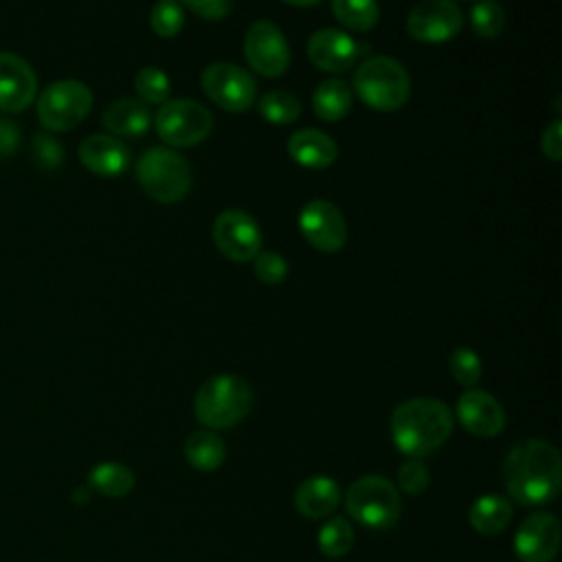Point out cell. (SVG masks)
Here are the masks:
<instances>
[{
	"mask_svg": "<svg viewBox=\"0 0 562 562\" xmlns=\"http://www.w3.org/2000/svg\"><path fill=\"white\" fill-rule=\"evenodd\" d=\"M299 231L321 252H338L347 244V222L340 209L323 198L310 200L299 213Z\"/></svg>",
	"mask_w": 562,
	"mask_h": 562,
	"instance_id": "cell-13",
	"label": "cell"
},
{
	"mask_svg": "<svg viewBox=\"0 0 562 562\" xmlns=\"http://www.w3.org/2000/svg\"><path fill=\"white\" fill-rule=\"evenodd\" d=\"M151 31L160 37H173L184 26V11L178 0H158L149 13Z\"/></svg>",
	"mask_w": 562,
	"mask_h": 562,
	"instance_id": "cell-31",
	"label": "cell"
},
{
	"mask_svg": "<svg viewBox=\"0 0 562 562\" xmlns=\"http://www.w3.org/2000/svg\"><path fill=\"white\" fill-rule=\"evenodd\" d=\"M318 549L327 558H340L353 547V529L345 518L327 520L318 531Z\"/></svg>",
	"mask_w": 562,
	"mask_h": 562,
	"instance_id": "cell-29",
	"label": "cell"
},
{
	"mask_svg": "<svg viewBox=\"0 0 562 562\" xmlns=\"http://www.w3.org/2000/svg\"><path fill=\"white\" fill-rule=\"evenodd\" d=\"M428 468L419 461V459H408L400 465L397 470V481H400V487L406 492V494H422L428 485Z\"/></svg>",
	"mask_w": 562,
	"mask_h": 562,
	"instance_id": "cell-34",
	"label": "cell"
},
{
	"mask_svg": "<svg viewBox=\"0 0 562 562\" xmlns=\"http://www.w3.org/2000/svg\"><path fill=\"white\" fill-rule=\"evenodd\" d=\"M512 520V505L505 496L485 494L470 507V525L483 536L503 531Z\"/></svg>",
	"mask_w": 562,
	"mask_h": 562,
	"instance_id": "cell-24",
	"label": "cell"
},
{
	"mask_svg": "<svg viewBox=\"0 0 562 562\" xmlns=\"http://www.w3.org/2000/svg\"><path fill=\"white\" fill-rule=\"evenodd\" d=\"M72 501L79 503V505H86V503L90 501V487H88V485L75 487V490H72Z\"/></svg>",
	"mask_w": 562,
	"mask_h": 562,
	"instance_id": "cell-39",
	"label": "cell"
},
{
	"mask_svg": "<svg viewBox=\"0 0 562 562\" xmlns=\"http://www.w3.org/2000/svg\"><path fill=\"white\" fill-rule=\"evenodd\" d=\"M516 555L522 562H551L560 549V522L549 512H533L516 531Z\"/></svg>",
	"mask_w": 562,
	"mask_h": 562,
	"instance_id": "cell-14",
	"label": "cell"
},
{
	"mask_svg": "<svg viewBox=\"0 0 562 562\" xmlns=\"http://www.w3.org/2000/svg\"><path fill=\"white\" fill-rule=\"evenodd\" d=\"M457 417L461 426L476 437H496L505 428V411L501 402L481 389H468L459 397Z\"/></svg>",
	"mask_w": 562,
	"mask_h": 562,
	"instance_id": "cell-17",
	"label": "cell"
},
{
	"mask_svg": "<svg viewBox=\"0 0 562 562\" xmlns=\"http://www.w3.org/2000/svg\"><path fill=\"white\" fill-rule=\"evenodd\" d=\"M257 108L261 119L274 125H288L301 116V101L288 90H268L259 97Z\"/></svg>",
	"mask_w": 562,
	"mask_h": 562,
	"instance_id": "cell-27",
	"label": "cell"
},
{
	"mask_svg": "<svg viewBox=\"0 0 562 562\" xmlns=\"http://www.w3.org/2000/svg\"><path fill=\"white\" fill-rule=\"evenodd\" d=\"M92 90L79 79H59L37 97V119L48 132L77 127L92 110Z\"/></svg>",
	"mask_w": 562,
	"mask_h": 562,
	"instance_id": "cell-8",
	"label": "cell"
},
{
	"mask_svg": "<svg viewBox=\"0 0 562 562\" xmlns=\"http://www.w3.org/2000/svg\"><path fill=\"white\" fill-rule=\"evenodd\" d=\"M252 268L257 279L266 285H279L288 277V261L274 250H261L252 259Z\"/></svg>",
	"mask_w": 562,
	"mask_h": 562,
	"instance_id": "cell-33",
	"label": "cell"
},
{
	"mask_svg": "<svg viewBox=\"0 0 562 562\" xmlns=\"http://www.w3.org/2000/svg\"><path fill=\"white\" fill-rule=\"evenodd\" d=\"M481 371H483L481 358H479V353L474 349L457 347L452 351V356H450V373H452V378L459 384H463L468 389H474L479 378H481Z\"/></svg>",
	"mask_w": 562,
	"mask_h": 562,
	"instance_id": "cell-32",
	"label": "cell"
},
{
	"mask_svg": "<svg viewBox=\"0 0 562 562\" xmlns=\"http://www.w3.org/2000/svg\"><path fill=\"white\" fill-rule=\"evenodd\" d=\"M136 479H134V472L123 465V463H116V461H105V463H99L90 470L88 474V487L103 494V496H125L132 492Z\"/></svg>",
	"mask_w": 562,
	"mask_h": 562,
	"instance_id": "cell-25",
	"label": "cell"
},
{
	"mask_svg": "<svg viewBox=\"0 0 562 562\" xmlns=\"http://www.w3.org/2000/svg\"><path fill=\"white\" fill-rule=\"evenodd\" d=\"M540 149L549 160H560L562 158V123L555 119L551 125L544 127L540 136Z\"/></svg>",
	"mask_w": 562,
	"mask_h": 562,
	"instance_id": "cell-37",
	"label": "cell"
},
{
	"mask_svg": "<svg viewBox=\"0 0 562 562\" xmlns=\"http://www.w3.org/2000/svg\"><path fill=\"white\" fill-rule=\"evenodd\" d=\"M452 432L450 408L435 397H411L391 415V435L397 450L411 459L435 452Z\"/></svg>",
	"mask_w": 562,
	"mask_h": 562,
	"instance_id": "cell-2",
	"label": "cell"
},
{
	"mask_svg": "<svg viewBox=\"0 0 562 562\" xmlns=\"http://www.w3.org/2000/svg\"><path fill=\"white\" fill-rule=\"evenodd\" d=\"M81 165L97 176H119L130 165V149L112 134H90L79 145Z\"/></svg>",
	"mask_w": 562,
	"mask_h": 562,
	"instance_id": "cell-18",
	"label": "cell"
},
{
	"mask_svg": "<svg viewBox=\"0 0 562 562\" xmlns=\"http://www.w3.org/2000/svg\"><path fill=\"white\" fill-rule=\"evenodd\" d=\"M252 408L250 384L233 373L209 378L193 397V413L209 430L237 426Z\"/></svg>",
	"mask_w": 562,
	"mask_h": 562,
	"instance_id": "cell-3",
	"label": "cell"
},
{
	"mask_svg": "<svg viewBox=\"0 0 562 562\" xmlns=\"http://www.w3.org/2000/svg\"><path fill=\"white\" fill-rule=\"evenodd\" d=\"M244 57L255 72L274 79L290 66V46L274 22L257 20L246 31Z\"/></svg>",
	"mask_w": 562,
	"mask_h": 562,
	"instance_id": "cell-11",
	"label": "cell"
},
{
	"mask_svg": "<svg viewBox=\"0 0 562 562\" xmlns=\"http://www.w3.org/2000/svg\"><path fill=\"white\" fill-rule=\"evenodd\" d=\"M503 483L509 496L529 507L553 501L562 483V461L544 439L518 441L505 457Z\"/></svg>",
	"mask_w": 562,
	"mask_h": 562,
	"instance_id": "cell-1",
	"label": "cell"
},
{
	"mask_svg": "<svg viewBox=\"0 0 562 562\" xmlns=\"http://www.w3.org/2000/svg\"><path fill=\"white\" fill-rule=\"evenodd\" d=\"M37 94V77L29 61L13 53H0V110L18 114L26 110Z\"/></svg>",
	"mask_w": 562,
	"mask_h": 562,
	"instance_id": "cell-16",
	"label": "cell"
},
{
	"mask_svg": "<svg viewBox=\"0 0 562 562\" xmlns=\"http://www.w3.org/2000/svg\"><path fill=\"white\" fill-rule=\"evenodd\" d=\"M338 501H340L338 483L323 474L305 479L294 492V507L305 518L329 516L336 509Z\"/></svg>",
	"mask_w": 562,
	"mask_h": 562,
	"instance_id": "cell-21",
	"label": "cell"
},
{
	"mask_svg": "<svg viewBox=\"0 0 562 562\" xmlns=\"http://www.w3.org/2000/svg\"><path fill=\"white\" fill-rule=\"evenodd\" d=\"M331 13L349 31H371L380 20L378 0H331Z\"/></svg>",
	"mask_w": 562,
	"mask_h": 562,
	"instance_id": "cell-26",
	"label": "cell"
},
{
	"mask_svg": "<svg viewBox=\"0 0 562 562\" xmlns=\"http://www.w3.org/2000/svg\"><path fill=\"white\" fill-rule=\"evenodd\" d=\"M463 26V13L452 0H422L406 15V31L422 44H443Z\"/></svg>",
	"mask_w": 562,
	"mask_h": 562,
	"instance_id": "cell-12",
	"label": "cell"
},
{
	"mask_svg": "<svg viewBox=\"0 0 562 562\" xmlns=\"http://www.w3.org/2000/svg\"><path fill=\"white\" fill-rule=\"evenodd\" d=\"M290 158L305 169H327L338 154L336 140L321 130H299L288 138Z\"/></svg>",
	"mask_w": 562,
	"mask_h": 562,
	"instance_id": "cell-19",
	"label": "cell"
},
{
	"mask_svg": "<svg viewBox=\"0 0 562 562\" xmlns=\"http://www.w3.org/2000/svg\"><path fill=\"white\" fill-rule=\"evenodd\" d=\"M283 2H288L292 7H314V4H318L323 0H283Z\"/></svg>",
	"mask_w": 562,
	"mask_h": 562,
	"instance_id": "cell-40",
	"label": "cell"
},
{
	"mask_svg": "<svg viewBox=\"0 0 562 562\" xmlns=\"http://www.w3.org/2000/svg\"><path fill=\"white\" fill-rule=\"evenodd\" d=\"M154 127L160 140L171 149L202 143L213 130L211 112L193 99H167L154 114Z\"/></svg>",
	"mask_w": 562,
	"mask_h": 562,
	"instance_id": "cell-7",
	"label": "cell"
},
{
	"mask_svg": "<svg viewBox=\"0 0 562 562\" xmlns=\"http://www.w3.org/2000/svg\"><path fill=\"white\" fill-rule=\"evenodd\" d=\"M353 92L371 110L395 112L411 97V79L395 57L375 55L356 68Z\"/></svg>",
	"mask_w": 562,
	"mask_h": 562,
	"instance_id": "cell-4",
	"label": "cell"
},
{
	"mask_svg": "<svg viewBox=\"0 0 562 562\" xmlns=\"http://www.w3.org/2000/svg\"><path fill=\"white\" fill-rule=\"evenodd\" d=\"M213 241L226 259L246 263L261 252L263 235L250 213L241 209H228L222 211L213 222Z\"/></svg>",
	"mask_w": 562,
	"mask_h": 562,
	"instance_id": "cell-10",
	"label": "cell"
},
{
	"mask_svg": "<svg viewBox=\"0 0 562 562\" xmlns=\"http://www.w3.org/2000/svg\"><path fill=\"white\" fill-rule=\"evenodd\" d=\"M33 158L42 169H55L64 160V149L53 136L37 134L33 138Z\"/></svg>",
	"mask_w": 562,
	"mask_h": 562,
	"instance_id": "cell-35",
	"label": "cell"
},
{
	"mask_svg": "<svg viewBox=\"0 0 562 562\" xmlns=\"http://www.w3.org/2000/svg\"><path fill=\"white\" fill-rule=\"evenodd\" d=\"M140 189L160 204H178L191 189V167L182 154L171 147H149L136 162Z\"/></svg>",
	"mask_w": 562,
	"mask_h": 562,
	"instance_id": "cell-5",
	"label": "cell"
},
{
	"mask_svg": "<svg viewBox=\"0 0 562 562\" xmlns=\"http://www.w3.org/2000/svg\"><path fill=\"white\" fill-rule=\"evenodd\" d=\"M180 7L193 11L204 20H222L228 11L233 0H178Z\"/></svg>",
	"mask_w": 562,
	"mask_h": 562,
	"instance_id": "cell-36",
	"label": "cell"
},
{
	"mask_svg": "<svg viewBox=\"0 0 562 562\" xmlns=\"http://www.w3.org/2000/svg\"><path fill=\"white\" fill-rule=\"evenodd\" d=\"M307 57L316 68L338 75V72L349 70L358 61L360 46L349 33L327 26V29H318L310 35Z\"/></svg>",
	"mask_w": 562,
	"mask_h": 562,
	"instance_id": "cell-15",
	"label": "cell"
},
{
	"mask_svg": "<svg viewBox=\"0 0 562 562\" xmlns=\"http://www.w3.org/2000/svg\"><path fill=\"white\" fill-rule=\"evenodd\" d=\"M351 101H353L351 86L342 79H325L323 83L316 86L312 94L314 114L321 121H329V123L345 119L347 112L351 110Z\"/></svg>",
	"mask_w": 562,
	"mask_h": 562,
	"instance_id": "cell-22",
	"label": "cell"
},
{
	"mask_svg": "<svg viewBox=\"0 0 562 562\" xmlns=\"http://www.w3.org/2000/svg\"><path fill=\"white\" fill-rule=\"evenodd\" d=\"M18 143H20L18 127L11 121L0 119V158L11 156L18 149Z\"/></svg>",
	"mask_w": 562,
	"mask_h": 562,
	"instance_id": "cell-38",
	"label": "cell"
},
{
	"mask_svg": "<svg viewBox=\"0 0 562 562\" xmlns=\"http://www.w3.org/2000/svg\"><path fill=\"white\" fill-rule=\"evenodd\" d=\"M349 516L371 529H389L397 522L402 501L397 487L378 474L360 476L345 496Z\"/></svg>",
	"mask_w": 562,
	"mask_h": 562,
	"instance_id": "cell-6",
	"label": "cell"
},
{
	"mask_svg": "<svg viewBox=\"0 0 562 562\" xmlns=\"http://www.w3.org/2000/svg\"><path fill=\"white\" fill-rule=\"evenodd\" d=\"M103 127L112 134V136H143L149 125H151V112L147 108V103H143L140 99H132V97H123L112 101L103 116H101Z\"/></svg>",
	"mask_w": 562,
	"mask_h": 562,
	"instance_id": "cell-20",
	"label": "cell"
},
{
	"mask_svg": "<svg viewBox=\"0 0 562 562\" xmlns=\"http://www.w3.org/2000/svg\"><path fill=\"white\" fill-rule=\"evenodd\" d=\"M184 457L200 472L217 470L226 459V443L215 430H195L184 441Z\"/></svg>",
	"mask_w": 562,
	"mask_h": 562,
	"instance_id": "cell-23",
	"label": "cell"
},
{
	"mask_svg": "<svg viewBox=\"0 0 562 562\" xmlns=\"http://www.w3.org/2000/svg\"><path fill=\"white\" fill-rule=\"evenodd\" d=\"M134 90L143 103H165L171 92V83L165 70L156 66H145L134 77Z\"/></svg>",
	"mask_w": 562,
	"mask_h": 562,
	"instance_id": "cell-30",
	"label": "cell"
},
{
	"mask_svg": "<svg viewBox=\"0 0 562 562\" xmlns=\"http://www.w3.org/2000/svg\"><path fill=\"white\" fill-rule=\"evenodd\" d=\"M204 94L222 110L239 114L257 99V83L252 75L231 61H215L202 70L200 77Z\"/></svg>",
	"mask_w": 562,
	"mask_h": 562,
	"instance_id": "cell-9",
	"label": "cell"
},
{
	"mask_svg": "<svg viewBox=\"0 0 562 562\" xmlns=\"http://www.w3.org/2000/svg\"><path fill=\"white\" fill-rule=\"evenodd\" d=\"M470 26L479 37H496L505 29V9L496 0H479L470 9Z\"/></svg>",
	"mask_w": 562,
	"mask_h": 562,
	"instance_id": "cell-28",
	"label": "cell"
}]
</instances>
